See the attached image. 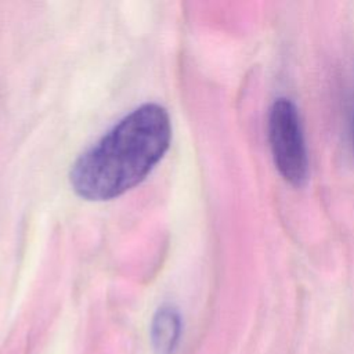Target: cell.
<instances>
[{
	"mask_svg": "<svg viewBox=\"0 0 354 354\" xmlns=\"http://www.w3.org/2000/svg\"><path fill=\"white\" fill-rule=\"evenodd\" d=\"M351 124H353V149H354V111H353V122H351Z\"/></svg>",
	"mask_w": 354,
	"mask_h": 354,
	"instance_id": "obj_4",
	"label": "cell"
},
{
	"mask_svg": "<svg viewBox=\"0 0 354 354\" xmlns=\"http://www.w3.org/2000/svg\"><path fill=\"white\" fill-rule=\"evenodd\" d=\"M268 141L275 167L295 187L307 180L308 159L297 108L288 98H278L268 113Z\"/></svg>",
	"mask_w": 354,
	"mask_h": 354,
	"instance_id": "obj_2",
	"label": "cell"
},
{
	"mask_svg": "<svg viewBox=\"0 0 354 354\" xmlns=\"http://www.w3.org/2000/svg\"><path fill=\"white\" fill-rule=\"evenodd\" d=\"M183 330L178 311L173 306H162L151 322V343L156 354H174Z\"/></svg>",
	"mask_w": 354,
	"mask_h": 354,
	"instance_id": "obj_3",
	"label": "cell"
},
{
	"mask_svg": "<svg viewBox=\"0 0 354 354\" xmlns=\"http://www.w3.org/2000/svg\"><path fill=\"white\" fill-rule=\"evenodd\" d=\"M170 140L167 111L158 104L141 105L79 156L71 169V185L88 201L113 199L149 174Z\"/></svg>",
	"mask_w": 354,
	"mask_h": 354,
	"instance_id": "obj_1",
	"label": "cell"
}]
</instances>
